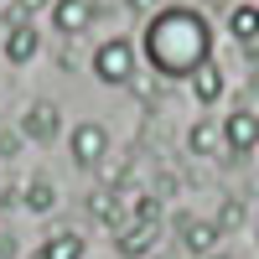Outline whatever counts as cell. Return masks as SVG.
Wrapping results in <instances>:
<instances>
[{
  "label": "cell",
  "instance_id": "277c9868",
  "mask_svg": "<svg viewBox=\"0 0 259 259\" xmlns=\"http://www.w3.org/2000/svg\"><path fill=\"white\" fill-rule=\"evenodd\" d=\"M218 130H223L228 156H249V150L259 145V114H254V109H233V114H223Z\"/></svg>",
  "mask_w": 259,
  "mask_h": 259
},
{
  "label": "cell",
  "instance_id": "7c38bea8",
  "mask_svg": "<svg viewBox=\"0 0 259 259\" xmlns=\"http://www.w3.org/2000/svg\"><path fill=\"white\" fill-rule=\"evenodd\" d=\"M228 31H233V41L254 47V41H259V6H233L228 11Z\"/></svg>",
  "mask_w": 259,
  "mask_h": 259
},
{
  "label": "cell",
  "instance_id": "4fadbf2b",
  "mask_svg": "<svg viewBox=\"0 0 259 259\" xmlns=\"http://www.w3.org/2000/svg\"><path fill=\"white\" fill-rule=\"evenodd\" d=\"M223 145V130H218V119H197L187 130V150L192 156H212V150Z\"/></svg>",
  "mask_w": 259,
  "mask_h": 259
},
{
  "label": "cell",
  "instance_id": "8992f818",
  "mask_svg": "<svg viewBox=\"0 0 259 259\" xmlns=\"http://www.w3.org/2000/svg\"><path fill=\"white\" fill-rule=\"evenodd\" d=\"M104 150H109L104 124H73V135H68V156H73L78 166H99Z\"/></svg>",
  "mask_w": 259,
  "mask_h": 259
},
{
  "label": "cell",
  "instance_id": "9a60e30c",
  "mask_svg": "<svg viewBox=\"0 0 259 259\" xmlns=\"http://www.w3.org/2000/svg\"><path fill=\"white\" fill-rule=\"evenodd\" d=\"M21 202H26V212H52L57 207V187L52 182H26V192H21Z\"/></svg>",
  "mask_w": 259,
  "mask_h": 259
},
{
  "label": "cell",
  "instance_id": "30bf717a",
  "mask_svg": "<svg viewBox=\"0 0 259 259\" xmlns=\"http://www.w3.org/2000/svg\"><path fill=\"white\" fill-rule=\"evenodd\" d=\"M192 94H197V104H218L223 99V68L218 62H202V68L192 73Z\"/></svg>",
  "mask_w": 259,
  "mask_h": 259
},
{
  "label": "cell",
  "instance_id": "6da1fadb",
  "mask_svg": "<svg viewBox=\"0 0 259 259\" xmlns=\"http://www.w3.org/2000/svg\"><path fill=\"white\" fill-rule=\"evenodd\" d=\"M140 52H145L156 78H192L202 62H212V31H207L202 11L166 6V11H156L145 21Z\"/></svg>",
  "mask_w": 259,
  "mask_h": 259
},
{
  "label": "cell",
  "instance_id": "5bb4252c",
  "mask_svg": "<svg viewBox=\"0 0 259 259\" xmlns=\"http://www.w3.org/2000/svg\"><path fill=\"white\" fill-rule=\"evenodd\" d=\"M244 218H249L244 202H239V197H223V202H218V212H212V228L228 239V233H239V228H244Z\"/></svg>",
  "mask_w": 259,
  "mask_h": 259
},
{
  "label": "cell",
  "instance_id": "2e32d148",
  "mask_svg": "<svg viewBox=\"0 0 259 259\" xmlns=\"http://www.w3.org/2000/svg\"><path fill=\"white\" fill-rule=\"evenodd\" d=\"M89 218H99V223L119 228V202H114V192H109V187H99L94 197H89Z\"/></svg>",
  "mask_w": 259,
  "mask_h": 259
},
{
  "label": "cell",
  "instance_id": "ba28073f",
  "mask_svg": "<svg viewBox=\"0 0 259 259\" xmlns=\"http://www.w3.org/2000/svg\"><path fill=\"white\" fill-rule=\"evenodd\" d=\"M156 239H161V228H145V223H130V228H119V239H114V249H119L124 259H145L150 249H156Z\"/></svg>",
  "mask_w": 259,
  "mask_h": 259
},
{
  "label": "cell",
  "instance_id": "3957f363",
  "mask_svg": "<svg viewBox=\"0 0 259 259\" xmlns=\"http://www.w3.org/2000/svg\"><path fill=\"white\" fill-rule=\"evenodd\" d=\"M21 135L36 140V145L57 140V135H62V109H57L52 99H31V104H26V114H21Z\"/></svg>",
  "mask_w": 259,
  "mask_h": 259
},
{
  "label": "cell",
  "instance_id": "ac0fdd59",
  "mask_svg": "<svg viewBox=\"0 0 259 259\" xmlns=\"http://www.w3.org/2000/svg\"><path fill=\"white\" fill-rule=\"evenodd\" d=\"M21 150V130H0V161H11Z\"/></svg>",
  "mask_w": 259,
  "mask_h": 259
},
{
  "label": "cell",
  "instance_id": "e0dca14e",
  "mask_svg": "<svg viewBox=\"0 0 259 259\" xmlns=\"http://www.w3.org/2000/svg\"><path fill=\"white\" fill-rule=\"evenodd\" d=\"M130 207H135V223H145V228H161V197H150V192H135L130 197Z\"/></svg>",
  "mask_w": 259,
  "mask_h": 259
},
{
  "label": "cell",
  "instance_id": "44dd1931",
  "mask_svg": "<svg viewBox=\"0 0 259 259\" xmlns=\"http://www.w3.org/2000/svg\"><path fill=\"white\" fill-rule=\"evenodd\" d=\"M207 259H228V254H207Z\"/></svg>",
  "mask_w": 259,
  "mask_h": 259
},
{
  "label": "cell",
  "instance_id": "7402d4cb",
  "mask_svg": "<svg viewBox=\"0 0 259 259\" xmlns=\"http://www.w3.org/2000/svg\"><path fill=\"white\" fill-rule=\"evenodd\" d=\"M254 244H259V228H254Z\"/></svg>",
  "mask_w": 259,
  "mask_h": 259
},
{
  "label": "cell",
  "instance_id": "5b68a950",
  "mask_svg": "<svg viewBox=\"0 0 259 259\" xmlns=\"http://www.w3.org/2000/svg\"><path fill=\"white\" fill-rule=\"evenodd\" d=\"M171 228H177V239H182V249H192V254H218V239L223 233L212 228V218H192V212H177L171 218Z\"/></svg>",
  "mask_w": 259,
  "mask_h": 259
},
{
  "label": "cell",
  "instance_id": "8fae6325",
  "mask_svg": "<svg viewBox=\"0 0 259 259\" xmlns=\"http://www.w3.org/2000/svg\"><path fill=\"white\" fill-rule=\"evenodd\" d=\"M36 259H83V239L78 233H47V239H41V249H36Z\"/></svg>",
  "mask_w": 259,
  "mask_h": 259
},
{
  "label": "cell",
  "instance_id": "9c48e42d",
  "mask_svg": "<svg viewBox=\"0 0 259 259\" xmlns=\"http://www.w3.org/2000/svg\"><path fill=\"white\" fill-rule=\"evenodd\" d=\"M36 47H41V36H36L31 21H21V26H11V31H6V62H16V68H21V62H31V57H36Z\"/></svg>",
  "mask_w": 259,
  "mask_h": 259
},
{
  "label": "cell",
  "instance_id": "52a82bcc",
  "mask_svg": "<svg viewBox=\"0 0 259 259\" xmlns=\"http://www.w3.org/2000/svg\"><path fill=\"white\" fill-rule=\"evenodd\" d=\"M94 16H99L94 0H52V26L68 36V41L89 31V21H94Z\"/></svg>",
  "mask_w": 259,
  "mask_h": 259
},
{
  "label": "cell",
  "instance_id": "d6986e66",
  "mask_svg": "<svg viewBox=\"0 0 259 259\" xmlns=\"http://www.w3.org/2000/svg\"><path fill=\"white\" fill-rule=\"evenodd\" d=\"M124 6H130V11H135V16H145V11H156V6H161V0H124Z\"/></svg>",
  "mask_w": 259,
  "mask_h": 259
},
{
  "label": "cell",
  "instance_id": "7a4b0ae2",
  "mask_svg": "<svg viewBox=\"0 0 259 259\" xmlns=\"http://www.w3.org/2000/svg\"><path fill=\"white\" fill-rule=\"evenodd\" d=\"M94 78L109 83V89H130V78H135V41L130 36H109L94 52Z\"/></svg>",
  "mask_w": 259,
  "mask_h": 259
},
{
  "label": "cell",
  "instance_id": "ffe728a7",
  "mask_svg": "<svg viewBox=\"0 0 259 259\" xmlns=\"http://www.w3.org/2000/svg\"><path fill=\"white\" fill-rule=\"evenodd\" d=\"M0 259H16V239L11 233H0Z\"/></svg>",
  "mask_w": 259,
  "mask_h": 259
}]
</instances>
